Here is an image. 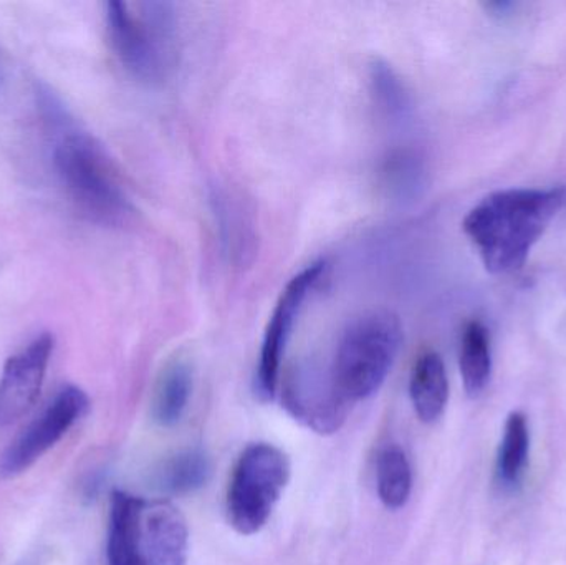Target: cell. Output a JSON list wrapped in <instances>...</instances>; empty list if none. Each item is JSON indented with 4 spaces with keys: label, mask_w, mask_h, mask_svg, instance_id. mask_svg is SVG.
Segmentation results:
<instances>
[{
    "label": "cell",
    "mask_w": 566,
    "mask_h": 565,
    "mask_svg": "<svg viewBox=\"0 0 566 565\" xmlns=\"http://www.w3.org/2000/svg\"><path fill=\"white\" fill-rule=\"evenodd\" d=\"M565 201V188L501 189L468 212L462 229L488 272L512 274L527 264Z\"/></svg>",
    "instance_id": "obj_1"
},
{
    "label": "cell",
    "mask_w": 566,
    "mask_h": 565,
    "mask_svg": "<svg viewBox=\"0 0 566 565\" xmlns=\"http://www.w3.org/2000/svg\"><path fill=\"white\" fill-rule=\"evenodd\" d=\"M189 530L169 501H148L113 491L109 503V565H186Z\"/></svg>",
    "instance_id": "obj_2"
},
{
    "label": "cell",
    "mask_w": 566,
    "mask_h": 565,
    "mask_svg": "<svg viewBox=\"0 0 566 565\" xmlns=\"http://www.w3.org/2000/svg\"><path fill=\"white\" fill-rule=\"evenodd\" d=\"M53 166L73 205L90 221L112 228L132 221V199L105 148L90 133H63L53 148Z\"/></svg>",
    "instance_id": "obj_3"
},
{
    "label": "cell",
    "mask_w": 566,
    "mask_h": 565,
    "mask_svg": "<svg viewBox=\"0 0 566 565\" xmlns=\"http://www.w3.org/2000/svg\"><path fill=\"white\" fill-rule=\"evenodd\" d=\"M401 344V321L389 311L366 312L346 327L329 372L349 404L366 400L382 387Z\"/></svg>",
    "instance_id": "obj_4"
},
{
    "label": "cell",
    "mask_w": 566,
    "mask_h": 565,
    "mask_svg": "<svg viewBox=\"0 0 566 565\" xmlns=\"http://www.w3.org/2000/svg\"><path fill=\"white\" fill-rule=\"evenodd\" d=\"M163 2L106 3V25L122 65L139 82H161L171 62L175 15Z\"/></svg>",
    "instance_id": "obj_5"
},
{
    "label": "cell",
    "mask_w": 566,
    "mask_h": 565,
    "mask_svg": "<svg viewBox=\"0 0 566 565\" xmlns=\"http://www.w3.org/2000/svg\"><path fill=\"white\" fill-rule=\"evenodd\" d=\"M290 480V461L281 448L254 443L235 463L228 490V517L242 536L258 534L271 520Z\"/></svg>",
    "instance_id": "obj_6"
},
{
    "label": "cell",
    "mask_w": 566,
    "mask_h": 565,
    "mask_svg": "<svg viewBox=\"0 0 566 565\" xmlns=\"http://www.w3.org/2000/svg\"><path fill=\"white\" fill-rule=\"evenodd\" d=\"M90 400L75 385L62 388L45 410L9 444L0 457V478H15L52 450L86 414Z\"/></svg>",
    "instance_id": "obj_7"
},
{
    "label": "cell",
    "mask_w": 566,
    "mask_h": 565,
    "mask_svg": "<svg viewBox=\"0 0 566 565\" xmlns=\"http://www.w3.org/2000/svg\"><path fill=\"white\" fill-rule=\"evenodd\" d=\"M325 271L323 262H315L303 269L302 272L290 279L283 289L274 312L269 318L262 342L261 360H259L258 375H255V391L262 401L274 400L277 394L279 375H281L282 357L286 344L292 337L296 318L302 312L303 304L308 297L316 282Z\"/></svg>",
    "instance_id": "obj_8"
},
{
    "label": "cell",
    "mask_w": 566,
    "mask_h": 565,
    "mask_svg": "<svg viewBox=\"0 0 566 565\" xmlns=\"http://www.w3.org/2000/svg\"><path fill=\"white\" fill-rule=\"evenodd\" d=\"M283 408L313 433L333 435L345 425L352 404L343 397L332 372H293L282 390Z\"/></svg>",
    "instance_id": "obj_9"
},
{
    "label": "cell",
    "mask_w": 566,
    "mask_h": 565,
    "mask_svg": "<svg viewBox=\"0 0 566 565\" xmlns=\"http://www.w3.org/2000/svg\"><path fill=\"white\" fill-rule=\"evenodd\" d=\"M53 337L42 334L29 347L12 355L0 375V428L29 414L39 400L53 352Z\"/></svg>",
    "instance_id": "obj_10"
},
{
    "label": "cell",
    "mask_w": 566,
    "mask_h": 565,
    "mask_svg": "<svg viewBox=\"0 0 566 565\" xmlns=\"http://www.w3.org/2000/svg\"><path fill=\"white\" fill-rule=\"evenodd\" d=\"M409 397L422 423H436L444 415L449 400V378L441 355L426 352L416 360L409 380Z\"/></svg>",
    "instance_id": "obj_11"
},
{
    "label": "cell",
    "mask_w": 566,
    "mask_h": 565,
    "mask_svg": "<svg viewBox=\"0 0 566 565\" xmlns=\"http://www.w3.org/2000/svg\"><path fill=\"white\" fill-rule=\"evenodd\" d=\"M192 394V368L185 358H175L163 368L153 395V420L163 428L176 427L188 410Z\"/></svg>",
    "instance_id": "obj_12"
},
{
    "label": "cell",
    "mask_w": 566,
    "mask_h": 565,
    "mask_svg": "<svg viewBox=\"0 0 566 565\" xmlns=\"http://www.w3.org/2000/svg\"><path fill=\"white\" fill-rule=\"evenodd\" d=\"M459 368L462 384L469 397L484 394L492 377L491 334L482 322L472 321L465 325L459 350Z\"/></svg>",
    "instance_id": "obj_13"
},
{
    "label": "cell",
    "mask_w": 566,
    "mask_h": 565,
    "mask_svg": "<svg viewBox=\"0 0 566 565\" xmlns=\"http://www.w3.org/2000/svg\"><path fill=\"white\" fill-rule=\"evenodd\" d=\"M531 454V427L522 411L509 414L504 425L501 444H499L495 474L499 484L505 490H514L521 484L527 470Z\"/></svg>",
    "instance_id": "obj_14"
},
{
    "label": "cell",
    "mask_w": 566,
    "mask_h": 565,
    "mask_svg": "<svg viewBox=\"0 0 566 565\" xmlns=\"http://www.w3.org/2000/svg\"><path fill=\"white\" fill-rule=\"evenodd\" d=\"M376 488L388 510L406 506L412 491V468L408 454L398 444H386L376 460Z\"/></svg>",
    "instance_id": "obj_15"
},
{
    "label": "cell",
    "mask_w": 566,
    "mask_h": 565,
    "mask_svg": "<svg viewBox=\"0 0 566 565\" xmlns=\"http://www.w3.org/2000/svg\"><path fill=\"white\" fill-rule=\"evenodd\" d=\"M212 464L202 450H185L165 461L158 471V486L165 493L191 494L201 490L211 480Z\"/></svg>",
    "instance_id": "obj_16"
},
{
    "label": "cell",
    "mask_w": 566,
    "mask_h": 565,
    "mask_svg": "<svg viewBox=\"0 0 566 565\" xmlns=\"http://www.w3.org/2000/svg\"><path fill=\"white\" fill-rule=\"evenodd\" d=\"M373 82L376 85L379 100L385 103L386 108L391 109L392 113L401 112L405 108V95H402L401 85L396 82L395 75L391 70L386 65L376 63L373 66Z\"/></svg>",
    "instance_id": "obj_17"
}]
</instances>
